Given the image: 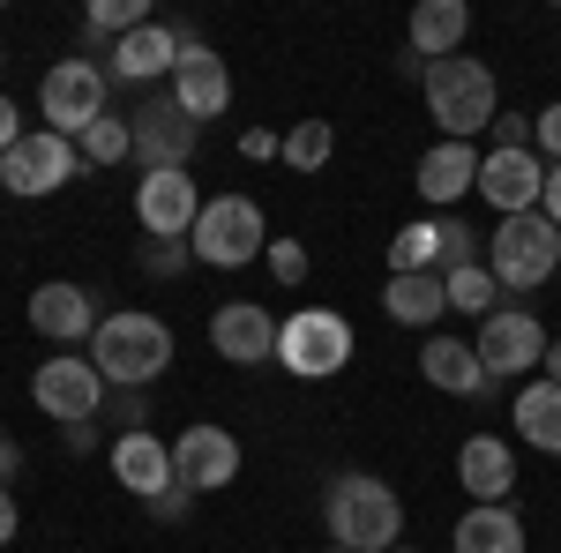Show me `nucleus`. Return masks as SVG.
<instances>
[{"mask_svg":"<svg viewBox=\"0 0 561 553\" xmlns=\"http://www.w3.org/2000/svg\"><path fill=\"white\" fill-rule=\"evenodd\" d=\"M322 523H330V539L345 553H397V539H404V502H397V486L375 479V471H337L322 486Z\"/></svg>","mask_w":561,"mask_h":553,"instance_id":"nucleus-1","label":"nucleus"},{"mask_svg":"<svg viewBox=\"0 0 561 553\" xmlns=\"http://www.w3.org/2000/svg\"><path fill=\"white\" fill-rule=\"evenodd\" d=\"M83 352H90V367L105 375V389H150L173 367V330L158 314H142V307H121V314L98 322V337Z\"/></svg>","mask_w":561,"mask_h":553,"instance_id":"nucleus-2","label":"nucleus"},{"mask_svg":"<svg viewBox=\"0 0 561 553\" xmlns=\"http://www.w3.org/2000/svg\"><path fill=\"white\" fill-rule=\"evenodd\" d=\"M427 113L434 128H442V142H472V135L494 128V113H502V90H494V68L486 60H434L427 68Z\"/></svg>","mask_w":561,"mask_h":553,"instance_id":"nucleus-3","label":"nucleus"},{"mask_svg":"<svg viewBox=\"0 0 561 553\" xmlns=\"http://www.w3.org/2000/svg\"><path fill=\"white\" fill-rule=\"evenodd\" d=\"M187 247L203 269H248V262L270 255V224H262V203L255 195H210L203 217H195V232H187Z\"/></svg>","mask_w":561,"mask_h":553,"instance_id":"nucleus-4","label":"nucleus"},{"mask_svg":"<svg viewBox=\"0 0 561 553\" xmlns=\"http://www.w3.org/2000/svg\"><path fill=\"white\" fill-rule=\"evenodd\" d=\"M277 367L300 375V382H330L352 367V322L330 307H293L277 322Z\"/></svg>","mask_w":561,"mask_h":553,"instance_id":"nucleus-5","label":"nucleus"},{"mask_svg":"<svg viewBox=\"0 0 561 553\" xmlns=\"http://www.w3.org/2000/svg\"><path fill=\"white\" fill-rule=\"evenodd\" d=\"M486 269H494L502 292H539V285L561 269V232L539 210L502 217V232L486 240Z\"/></svg>","mask_w":561,"mask_h":553,"instance_id":"nucleus-6","label":"nucleus"},{"mask_svg":"<svg viewBox=\"0 0 561 553\" xmlns=\"http://www.w3.org/2000/svg\"><path fill=\"white\" fill-rule=\"evenodd\" d=\"M105 97H113V76L98 68V60H53L38 83V113L53 135H68V142H83L98 120H105Z\"/></svg>","mask_w":561,"mask_h":553,"instance_id":"nucleus-7","label":"nucleus"},{"mask_svg":"<svg viewBox=\"0 0 561 553\" xmlns=\"http://www.w3.org/2000/svg\"><path fill=\"white\" fill-rule=\"evenodd\" d=\"M479 367H486V382H524L539 359H547V330H539V314H524V307H494L486 322H479Z\"/></svg>","mask_w":561,"mask_h":553,"instance_id":"nucleus-8","label":"nucleus"},{"mask_svg":"<svg viewBox=\"0 0 561 553\" xmlns=\"http://www.w3.org/2000/svg\"><path fill=\"white\" fill-rule=\"evenodd\" d=\"M76 142L68 135H53V128H31L8 158H0V187L8 195H23V203H45V195H60L68 180H76Z\"/></svg>","mask_w":561,"mask_h":553,"instance_id":"nucleus-9","label":"nucleus"},{"mask_svg":"<svg viewBox=\"0 0 561 553\" xmlns=\"http://www.w3.org/2000/svg\"><path fill=\"white\" fill-rule=\"evenodd\" d=\"M128 135H135V158H142V172H187L195 142H203V128H195V120L173 105V90L142 97V113L128 120Z\"/></svg>","mask_w":561,"mask_h":553,"instance_id":"nucleus-10","label":"nucleus"},{"mask_svg":"<svg viewBox=\"0 0 561 553\" xmlns=\"http://www.w3.org/2000/svg\"><path fill=\"white\" fill-rule=\"evenodd\" d=\"M105 396H113V389H105V375H98V367H90V352L83 359H38V375H31V404H38L45 419H98V412H105Z\"/></svg>","mask_w":561,"mask_h":553,"instance_id":"nucleus-11","label":"nucleus"},{"mask_svg":"<svg viewBox=\"0 0 561 553\" xmlns=\"http://www.w3.org/2000/svg\"><path fill=\"white\" fill-rule=\"evenodd\" d=\"M195 217H203L195 172H142V180H135V224H142L150 240H187Z\"/></svg>","mask_w":561,"mask_h":553,"instance_id":"nucleus-12","label":"nucleus"},{"mask_svg":"<svg viewBox=\"0 0 561 553\" xmlns=\"http://www.w3.org/2000/svg\"><path fill=\"white\" fill-rule=\"evenodd\" d=\"M165 90H173V105L195 120V128H210L217 113L232 105V68H225L203 38H180V60H173V83Z\"/></svg>","mask_w":561,"mask_h":553,"instance_id":"nucleus-13","label":"nucleus"},{"mask_svg":"<svg viewBox=\"0 0 561 553\" xmlns=\"http://www.w3.org/2000/svg\"><path fill=\"white\" fill-rule=\"evenodd\" d=\"M173 479L187 486V494H217V486H232V479H240V441H232L225 426L195 419L173 441Z\"/></svg>","mask_w":561,"mask_h":553,"instance_id":"nucleus-14","label":"nucleus"},{"mask_svg":"<svg viewBox=\"0 0 561 553\" xmlns=\"http://www.w3.org/2000/svg\"><path fill=\"white\" fill-rule=\"evenodd\" d=\"M479 195L494 203V217H524L547 195V158L539 150H486L479 158Z\"/></svg>","mask_w":561,"mask_h":553,"instance_id":"nucleus-15","label":"nucleus"},{"mask_svg":"<svg viewBox=\"0 0 561 553\" xmlns=\"http://www.w3.org/2000/svg\"><path fill=\"white\" fill-rule=\"evenodd\" d=\"M210 352L217 359H232V367H262V359H277V314L262 307V299H225L210 314Z\"/></svg>","mask_w":561,"mask_h":553,"instance_id":"nucleus-16","label":"nucleus"},{"mask_svg":"<svg viewBox=\"0 0 561 553\" xmlns=\"http://www.w3.org/2000/svg\"><path fill=\"white\" fill-rule=\"evenodd\" d=\"M180 38H187V31H165V23H142V31H128V38H113V45H105V76H113V83H135V90H150V83H173Z\"/></svg>","mask_w":561,"mask_h":553,"instance_id":"nucleus-17","label":"nucleus"},{"mask_svg":"<svg viewBox=\"0 0 561 553\" xmlns=\"http://www.w3.org/2000/svg\"><path fill=\"white\" fill-rule=\"evenodd\" d=\"M98 322H105V314H98V292L68 285V277H53V285L31 292V330H38L45 344H90Z\"/></svg>","mask_w":561,"mask_h":553,"instance_id":"nucleus-18","label":"nucleus"},{"mask_svg":"<svg viewBox=\"0 0 561 553\" xmlns=\"http://www.w3.org/2000/svg\"><path fill=\"white\" fill-rule=\"evenodd\" d=\"M113 479L150 509L165 486H180V479H173V441H158L150 426H142V434H121V441H113Z\"/></svg>","mask_w":561,"mask_h":553,"instance_id":"nucleus-19","label":"nucleus"},{"mask_svg":"<svg viewBox=\"0 0 561 553\" xmlns=\"http://www.w3.org/2000/svg\"><path fill=\"white\" fill-rule=\"evenodd\" d=\"M457 479H465L472 502H510V494H517V449H510L502 434H472V441L457 449Z\"/></svg>","mask_w":561,"mask_h":553,"instance_id":"nucleus-20","label":"nucleus"},{"mask_svg":"<svg viewBox=\"0 0 561 553\" xmlns=\"http://www.w3.org/2000/svg\"><path fill=\"white\" fill-rule=\"evenodd\" d=\"M404 38H412V53L420 60H457V45L472 38V8L465 0H420L412 8V23H404Z\"/></svg>","mask_w":561,"mask_h":553,"instance_id":"nucleus-21","label":"nucleus"},{"mask_svg":"<svg viewBox=\"0 0 561 553\" xmlns=\"http://www.w3.org/2000/svg\"><path fill=\"white\" fill-rule=\"evenodd\" d=\"M449 553H524V516L510 502H472L449 531Z\"/></svg>","mask_w":561,"mask_h":553,"instance_id":"nucleus-22","label":"nucleus"},{"mask_svg":"<svg viewBox=\"0 0 561 553\" xmlns=\"http://www.w3.org/2000/svg\"><path fill=\"white\" fill-rule=\"evenodd\" d=\"M420 375H427L442 396H486V367H479V352L465 337H427L420 344Z\"/></svg>","mask_w":561,"mask_h":553,"instance_id":"nucleus-23","label":"nucleus"},{"mask_svg":"<svg viewBox=\"0 0 561 553\" xmlns=\"http://www.w3.org/2000/svg\"><path fill=\"white\" fill-rule=\"evenodd\" d=\"M479 158H486V150H472V142H434L427 158H420V172H412V187H420L427 203H457V195L479 187Z\"/></svg>","mask_w":561,"mask_h":553,"instance_id":"nucleus-24","label":"nucleus"},{"mask_svg":"<svg viewBox=\"0 0 561 553\" xmlns=\"http://www.w3.org/2000/svg\"><path fill=\"white\" fill-rule=\"evenodd\" d=\"M510 419H517V441L524 449H539V457H561V382H524L517 404H510Z\"/></svg>","mask_w":561,"mask_h":553,"instance_id":"nucleus-25","label":"nucleus"},{"mask_svg":"<svg viewBox=\"0 0 561 553\" xmlns=\"http://www.w3.org/2000/svg\"><path fill=\"white\" fill-rule=\"evenodd\" d=\"M382 307H389V322H404V330H434L442 322V307H449V292H442V277H389L382 285Z\"/></svg>","mask_w":561,"mask_h":553,"instance_id":"nucleus-26","label":"nucleus"},{"mask_svg":"<svg viewBox=\"0 0 561 553\" xmlns=\"http://www.w3.org/2000/svg\"><path fill=\"white\" fill-rule=\"evenodd\" d=\"M472 262H486L479 232L465 217H434V277H457V269H472Z\"/></svg>","mask_w":561,"mask_h":553,"instance_id":"nucleus-27","label":"nucleus"},{"mask_svg":"<svg viewBox=\"0 0 561 553\" xmlns=\"http://www.w3.org/2000/svg\"><path fill=\"white\" fill-rule=\"evenodd\" d=\"M337 158V128L330 120H300V128H285V165L293 172H322Z\"/></svg>","mask_w":561,"mask_h":553,"instance_id":"nucleus-28","label":"nucleus"},{"mask_svg":"<svg viewBox=\"0 0 561 553\" xmlns=\"http://www.w3.org/2000/svg\"><path fill=\"white\" fill-rule=\"evenodd\" d=\"M442 292H449V307L457 314H494V299H502V285H494V269L486 262H472V269H457V277H442Z\"/></svg>","mask_w":561,"mask_h":553,"instance_id":"nucleus-29","label":"nucleus"},{"mask_svg":"<svg viewBox=\"0 0 561 553\" xmlns=\"http://www.w3.org/2000/svg\"><path fill=\"white\" fill-rule=\"evenodd\" d=\"M427 269H434V217H420L389 240V277H427Z\"/></svg>","mask_w":561,"mask_h":553,"instance_id":"nucleus-30","label":"nucleus"},{"mask_svg":"<svg viewBox=\"0 0 561 553\" xmlns=\"http://www.w3.org/2000/svg\"><path fill=\"white\" fill-rule=\"evenodd\" d=\"M128 158H135L128 120H121V113H105V120L83 135V165H128Z\"/></svg>","mask_w":561,"mask_h":553,"instance_id":"nucleus-31","label":"nucleus"},{"mask_svg":"<svg viewBox=\"0 0 561 553\" xmlns=\"http://www.w3.org/2000/svg\"><path fill=\"white\" fill-rule=\"evenodd\" d=\"M90 38H128V31H142V23H150V15H142V0H90Z\"/></svg>","mask_w":561,"mask_h":553,"instance_id":"nucleus-32","label":"nucleus"},{"mask_svg":"<svg viewBox=\"0 0 561 553\" xmlns=\"http://www.w3.org/2000/svg\"><path fill=\"white\" fill-rule=\"evenodd\" d=\"M135 255H142V269H150V277H180V269L195 262V247H187V240H142Z\"/></svg>","mask_w":561,"mask_h":553,"instance_id":"nucleus-33","label":"nucleus"},{"mask_svg":"<svg viewBox=\"0 0 561 553\" xmlns=\"http://www.w3.org/2000/svg\"><path fill=\"white\" fill-rule=\"evenodd\" d=\"M105 412L121 419V434H142V426H150V389H113Z\"/></svg>","mask_w":561,"mask_h":553,"instance_id":"nucleus-34","label":"nucleus"},{"mask_svg":"<svg viewBox=\"0 0 561 553\" xmlns=\"http://www.w3.org/2000/svg\"><path fill=\"white\" fill-rule=\"evenodd\" d=\"M270 277H277V285H307V247L300 240H270Z\"/></svg>","mask_w":561,"mask_h":553,"instance_id":"nucleus-35","label":"nucleus"},{"mask_svg":"<svg viewBox=\"0 0 561 553\" xmlns=\"http://www.w3.org/2000/svg\"><path fill=\"white\" fill-rule=\"evenodd\" d=\"M531 150H539L547 165H561V97L547 105V113H531Z\"/></svg>","mask_w":561,"mask_h":553,"instance_id":"nucleus-36","label":"nucleus"},{"mask_svg":"<svg viewBox=\"0 0 561 553\" xmlns=\"http://www.w3.org/2000/svg\"><path fill=\"white\" fill-rule=\"evenodd\" d=\"M494 150H531V113H494Z\"/></svg>","mask_w":561,"mask_h":553,"instance_id":"nucleus-37","label":"nucleus"},{"mask_svg":"<svg viewBox=\"0 0 561 553\" xmlns=\"http://www.w3.org/2000/svg\"><path fill=\"white\" fill-rule=\"evenodd\" d=\"M240 158H255V165H270V158H285V135L248 128V135H240Z\"/></svg>","mask_w":561,"mask_h":553,"instance_id":"nucleus-38","label":"nucleus"},{"mask_svg":"<svg viewBox=\"0 0 561 553\" xmlns=\"http://www.w3.org/2000/svg\"><path fill=\"white\" fill-rule=\"evenodd\" d=\"M187 502H195L187 486H165V494L150 502V516H158V523H180V516H187Z\"/></svg>","mask_w":561,"mask_h":553,"instance_id":"nucleus-39","label":"nucleus"},{"mask_svg":"<svg viewBox=\"0 0 561 553\" xmlns=\"http://www.w3.org/2000/svg\"><path fill=\"white\" fill-rule=\"evenodd\" d=\"M60 441H68L76 457H90V449H98V419H68V426H60Z\"/></svg>","mask_w":561,"mask_h":553,"instance_id":"nucleus-40","label":"nucleus"},{"mask_svg":"<svg viewBox=\"0 0 561 553\" xmlns=\"http://www.w3.org/2000/svg\"><path fill=\"white\" fill-rule=\"evenodd\" d=\"M539 217L561 232V165H547V195H539Z\"/></svg>","mask_w":561,"mask_h":553,"instance_id":"nucleus-41","label":"nucleus"},{"mask_svg":"<svg viewBox=\"0 0 561 553\" xmlns=\"http://www.w3.org/2000/svg\"><path fill=\"white\" fill-rule=\"evenodd\" d=\"M15 142H23V113H15V105H8V97H0V158H8V150H15Z\"/></svg>","mask_w":561,"mask_h":553,"instance_id":"nucleus-42","label":"nucleus"},{"mask_svg":"<svg viewBox=\"0 0 561 553\" xmlns=\"http://www.w3.org/2000/svg\"><path fill=\"white\" fill-rule=\"evenodd\" d=\"M15 471H23V441H8V434H0V486H8Z\"/></svg>","mask_w":561,"mask_h":553,"instance_id":"nucleus-43","label":"nucleus"},{"mask_svg":"<svg viewBox=\"0 0 561 553\" xmlns=\"http://www.w3.org/2000/svg\"><path fill=\"white\" fill-rule=\"evenodd\" d=\"M8 539H15V494L0 486V546H8Z\"/></svg>","mask_w":561,"mask_h":553,"instance_id":"nucleus-44","label":"nucleus"},{"mask_svg":"<svg viewBox=\"0 0 561 553\" xmlns=\"http://www.w3.org/2000/svg\"><path fill=\"white\" fill-rule=\"evenodd\" d=\"M539 375H547V382H561V337H547V359H539Z\"/></svg>","mask_w":561,"mask_h":553,"instance_id":"nucleus-45","label":"nucleus"},{"mask_svg":"<svg viewBox=\"0 0 561 553\" xmlns=\"http://www.w3.org/2000/svg\"><path fill=\"white\" fill-rule=\"evenodd\" d=\"M0 68H8V53H0Z\"/></svg>","mask_w":561,"mask_h":553,"instance_id":"nucleus-46","label":"nucleus"},{"mask_svg":"<svg viewBox=\"0 0 561 553\" xmlns=\"http://www.w3.org/2000/svg\"><path fill=\"white\" fill-rule=\"evenodd\" d=\"M397 553H412V546H397Z\"/></svg>","mask_w":561,"mask_h":553,"instance_id":"nucleus-47","label":"nucleus"},{"mask_svg":"<svg viewBox=\"0 0 561 553\" xmlns=\"http://www.w3.org/2000/svg\"><path fill=\"white\" fill-rule=\"evenodd\" d=\"M330 553H345V546H330Z\"/></svg>","mask_w":561,"mask_h":553,"instance_id":"nucleus-48","label":"nucleus"},{"mask_svg":"<svg viewBox=\"0 0 561 553\" xmlns=\"http://www.w3.org/2000/svg\"><path fill=\"white\" fill-rule=\"evenodd\" d=\"M0 195H8V187H0Z\"/></svg>","mask_w":561,"mask_h":553,"instance_id":"nucleus-49","label":"nucleus"}]
</instances>
